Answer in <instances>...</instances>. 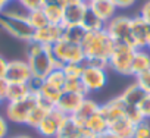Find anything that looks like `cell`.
I'll use <instances>...</instances> for the list:
<instances>
[{
  "label": "cell",
  "instance_id": "6da1fadb",
  "mask_svg": "<svg viewBox=\"0 0 150 138\" xmlns=\"http://www.w3.org/2000/svg\"><path fill=\"white\" fill-rule=\"evenodd\" d=\"M115 41L108 34V31L99 30V31H90L87 32L84 41L81 43L86 62L84 63H93L99 66L108 68V60L115 49Z\"/></svg>",
  "mask_w": 150,
  "mask_h": 138
},
{
  "label": "cell",
  "instance_id": "7a4b0ae2",
  "mask_svg": "<svg viewBox=\"0 0 150 138\" xmlns=\"http://www.w3.org/2000/svg\"><path fill=\"white\" fill-rule=\"evenodd\" d=\"M25 53H27L25 60L31 69L34 78L44 80L53 69L59 68L53 57L52 47H49V46H43L35 41H30V43H27Z\"/></svg>",
  "mask_w": 150,
  "mask_h": 138
},
{
  "label": "cell",
  "instance_id": "3957f363",
  "mask_svg": "<svg viewBox=\"0 0 150 138\" xmlns=\"http://www.w3.org/2000/svg\"><path fill=\"white\" fill-rule=\"evenodd\" d=\"M0 31L8 32L11 37L30 43L34 37V30L27 19V12L22 9H6L0 15Z\"/></svg>",
  "mask_w": 150,
  "mask_h": 138
},
{
  "label": "cell",
  "instance_id": "277c9868",
  "mask_svg": "<svg viewBox=\"0 0 150 138\" xmlns=\"http://www.w3.org/2000/svg\"><path fill=\"white\" fill-rule=\"evenodd\" d=\"M52 53H53V57L59 68H62L65 65H71V63H84L86 62L81 44L71 43L65 38H60L57 43H54L52 46Z\"/></svg>",
  "mask_w": 150,
  "mask_h": 138
},
{
  "label": "cell",
  "instance_id": "5b68a950",
  "mask_svg": "<svg viewBox=\"0 0 150 138\" xmlns=\"http://www.w3.org/2000/svg\"><path fill=\"white\" fill-rule=\"evenodd\" d=\"M109 81L108 75V68L93 65V63H84L83 66V74H81V82L84 87L86 94L90 93H99L102 91Z\"/></svg>",
  "mask_w": 150,
  "mask_h": 138
},
{
  "label": "cell",
  "instance_id": "8992f818",
  "mask_svg": "<svg viewBox=\"0 0 150 138\" xmlns=\"http://www.w3.org/2000/svg\"><path fill=\"white\" fill-rule=\"evenodd\" d=\"M146 94H147V93L134 81L132 84H129V85L118 96L119 100H121V103H122V106H124V109H125V115H127L134 123H138V122L144 120V119L141 118L140 112H138V106H140V103H141V100L144 99Z\"/></svg>",
  "mask_w": 150,
  "mask_h": 138
},
{
  "label": "cell",
  "instance_id": "52a82bcc",
  "mask_svg": "<svg viewBox=\"0 0 150 138\" xmlns=\"http://www.w3.org/2000/svg\"><path fill=\"white\" fill-rule=\"evenodd\" d=\"M37 104V96L30 94L25 99L16 100V101H6L5 106V116L11 123L15 125H25L27 119L31 113V110Z\"/></svg>",
  "mask_w": 150,
  "mask_h": 138
},
{
  "label": "cell",
  "instance_id": "ba28073f",
  "mask_svg": "<svg viewBox=\"0 0 150 138\" xmlns=\"http://www.w3.org/2000/svg\"><path fill=\"white\" fill-rule=\"evenodd\" d=\"M134 51L135 49L131 46L116 44L108 60V68L118 75L131 77V65H132Z\"/></svg>",
  "mask_w": 150,
  "mask_h": 138
},
{
  "label": "cell",
  "instance_id": "9c48e42d",
  "mask_svg": "<svg viewBox=\"0 0 150 138\" xmlns=\"http://www.w3.org/2000/svg\"><path fill=\"white\" fill-rule=\"evenodd\" d=\"M105 30L112 37L115 44H125V46L134 47V43L131 38V16L116 15L113 19H110L106 24Z\"/></svg>",
  "mask_w": 150,
  "mask_h": 138
},
{
  "label": "cell",
  "instance_id": "30bf717a",
  "mask_svg": "<svg viewBox=\"0 0 150 138\" xmlns=\"http://www.w3.org/2000/svg\"><path fill=\"white\" fill-rule=\"evenodd\" d=\"M5 80L9 84H28L33 80V72L27 60H22V59L9 60Z\"/></svg>",
  "mask_w": 150,
  "mask_h": 138
},
{
  "label": "cell",
  "instance_id": "8fae6325",
  "mask_svg": "<svg viewBox=\"0 0 150 138\" xmlns=\"http://www.w3.org/2000/svg\"><path fill=\"white\" fill-rule=\"evenodd\" d=\"M65 115L57 110L56 107L49 110L46 118L41 120V123L37 126V134L41 137V138H56L59 131H60V126L65 120Z\"/></svg>",
  "mask_w": 150,
  "mask_h": 138
},
{
  "label": "cell",
  "instance_id": "7c38bea8",
  "mask_svg": "<svg viewBox=\"0 0 150 138\" xmlns=\"http://www.w3.org/2000/svg\"><path fill=\"white\" fill-rule=\"evenodd\" d=\"M131 38L135 49H147L150 40V25L141 15L131 18Z\"/></svg>",
  "mask_w": 150,
  "mask_h": 138
},
{
  "label": "cell",
  "instance_id": "4fadbf2b",
  "mask_svg": "<svg viewBox=\"0 0 150 138\" xmlns=\"http://www.w3.org/2000/svg\"><path fill=\"white\" fill-rule=\"evenodd\" d=\"M88 5L86 0H68L66 5L63 6V24L66 25H80L83 22L84 13L87 11Z\"/></svg>",
  "mask_w": 150,
  "mask_h": 138
},
{
  "label": "cell",
  "instance_id": "5bb4252c",
  "mask_svg": "<svg viewBox=\"0 0 150 138\" xmlns=\"http://www.w3.org/2000/svg\"><path fill=\"white\" fill-rule=\"evenodd\" d=\"M87 96L81 93H72V91H63L56 103V109L60 110L65 116H72L78 110L81 103L84 101Z\"/></svg>",
  "mask_w": 150,
  "mask_h": 138
},
{
  "label": "cell",
  "instance_id": "9a60e30c",
  "mask_svg": "<svg viewBox=\"0 0 150 138\" xmlns=\"http://www.w3.org/2000/svg\"><path fill=\"white\" fill-rule=\"evenodd\" d=\"M63 35V27L60 25H53V24H47L46 27L35 30L34 31V37L33 41L43 44V46H49L52 47L54 43H57Z\"/></svg>",
  "mask_w": 150,
  "mask_h": 138
},
{
  "label": "cell",
  "instance_id": "2e32d148",
  "mask_svg": "<svg viewBox=\"0 0 150 138\" xmlns=\"http://www.w3.org/2000/svg\"><path fill=\"white\" fill-rule=\"evenodd\" d=\"M87 5L105 24H108L110 19H113L118 12L116 6L110 0H93V2H87Z\"/></svg>",
  "mask_w": 150,
  "mask_h": 138
},
{
  "label": "cell",
  "instance_id": "e0dca14e",
  "mask_svg": "<svg viewBox=\"0 0 150 138\" xmlns=\"http://www.w3.org/2000/svg\"><path fill=\"white\" fill-rule=\"evenodd\" d=\"M86 135L87 131L80 122H77L72 116H66L56 138H83Z\"/></svg>",
  "mask_w": 150,
  "mask_h": 138
},
{
  "label": "cell",
  "instance_id": "ac0fdd59",
  "mask_svg": "<svg viewBox=\"0 0 150 138\" xmlns=\"http://www.w3.org/2000/svg\"><path fill=\"white\" fill-rule=\"evenodd\" d=\"M146 71H150V50L149 49H135L132 65H131V77H137Z\"/></svg>",
  "mask_w": 150,
  "mask_h": 138
},
{
  "label": "cell",
  "instance_id": "d6986e66",
  "mask_svg": "<svg viewBox=\"0 0 150 138\" xmlns=\"http://www.w3.org/2000/svg\"><path fill=\"white\" fill-rule=\"evenodd\" d=\"M99 110H100V104H99L96 100H93V99H90V97L87 96V97L84 99V101L81 103V106L78 107V110L72 115V118L84 126V123H86L91 116H94Z\"/></svg>",
  "mask_w": 150,
  "mask_h": 138
},
{
  "label": "cell",
  "instance_id": "ffe728a7",
  "mask_svg": "<svg viewBox=\"0 0 150 138\" xmlns=\"http://www.w3.org/2000/svg\"><path fill=\"white\" fill-rule=\"evenodd\" d=\"M134 126H135V123L128 116H122V118L115 119L113 122L109 123V131L116 134L119 138H131Z\"/></svg>",
  "mask_w": 150,
  "mask_h": 138
},
{
  "label": "cell",
  "instance_id": "44dd1931",
  "mask_svg": "<svg viewBox=\"0 0 150 138\" xmlns=\"http://www.w3.org/2000/svg\"><path fill=\"white\" fill-rule=\"evenodd\" d=\"M84 129L87 131V134H91V135H102L105 134L108 129H109V125L106 122V119L103 118V115L100 113V110L91 116L86 123H84Z\"/></svg>",
  "mask_w": 150,
  "mask_h": 138
},
{
  "label": "cell",
  "instance_id": "7402d4cb",
  "mask_svg": "<svg viewBox=\"0 0 150 138\" xmlns=\"http://www.w3.org/2000/svg\"><path fill=\"white\" fill-rule=\"evenodd\" d=\"M87 30L80 24V25H66L63 27V35L62 38L71 41V43H77V44H81L87 35Z\"/></svg>",
  "mask_w": 150,
  "mask_h": 138
},
{
  "label": "cell",
  "instance_id": "603a6c76",
  "mask_svg": "<svg viewBox=\"0 0 150 138\" xmlns=\"http://www.w3.org/2000/svg\"><path fill=\"white\" fill-rule=\"evenodd\" d=\"M30 94H33V93H31L28 84H9L5 100L6 101H16V100L28 97Z\"/></svg>",
  "mask_w": 150,
  "mask_h": 138
},
{
  "label": "cell",
  "instance_id": "cb8c5ba5",
  "mask_svg": "<svg viewBox=\"0 0 150 138\" xmlns=\"http://www.w3.org/2000/svg\"><path fill=\"white\" fill-rule=\"evenodd\" d=\"M81 25L90 32V31H99V30H103L105 27H106V24L90 9V8H87V11H86V13H84V18H83V22H81Z\"/></svg>",
  "mask_w": 150,
  "mask_h": 138
},
{
  "label": "cell",
  "instance_id": "d4e9b609",
  "mask_svg": "<svg viewBox=\"0 0 150 138\" xmlns=\"http://www.w3.org/2000/svg\"><path fill=\"white\" fill-rule=\"evenodd\" d=\"M49 110H52V109H47V107H44L43 104H40V103L37 101L35 107L31 110V113H30V116H28V119H27L25 126L33 128V129H37V126H38V125L41 123V120L46 118V115H47Z\"/></svg>",
  "mask_w": 150,
  "mask_h": 138
},
{
  "label": "cell",
  "instance_id": "484cf974",
  "mask_svg": "<svg viewBox=\"0 0 150 138\" xmlns=\"http://www.w3.org/2000/svg\"><path fill=\"white\" fill-rule=\"evenodd\" d=\"M43 12L49 21V24L53 25H60L63 24V6H57V5H44Z\"/></svg>",
  "mask_w": 150,
  "mask_h": 138
},
{
  "label": "cell",
  "instance_id": "4316f807",
  "mask_svg": "<svg viewBox=\"0 0 150 138\" xmlns=\"http://www.w3.org/2000/svg\"><path fill=\"white\" fill-rule=\"evenodd\" d=\"M27 19L30 22V25L33 27V30H40L43 27H46L49 24L43 9H37V11H31V12H27Z\"/></svg>",
  "mask_w": 150,
  "mask_h": 138
},
{
  "label": "cell",
  "instance_id": "83f0119b",
  "mask_svg": "<svg viewBox=\"0 0 150 138\" xmlns=\"http://www.w3.org/2000/svg\"><path fill=\"white\" fill-rule=\"evenodd\" d=\"M44 81L47 84H50V85H53V87H56V88H59V90L63 91L65 82H66V77H65L63 71H62V68H56V69H53V71L44 78Z\"/></svg>",
  "mask_w": 150,
  "mask_h": 138
},
{
  "label": "cell",
  "instance_id": "f1b7e54d",
  "mask_svg": "<svg viewBox=\"0 0 150 138\" xmlns=\"http://www.w3.org/2000/svg\"><path fill=\"white\" fill-rule=\"evenodd\" d=\"M83 66H84V63H71V65L62 66V71H63L66 80H81Z\"/></svg>",
  "mask_w": 150,
  "mask_h": 138
},
{
  "label": "cell",
  "instance_id": "f546056e",
  "mask_svg": "<svg viewBox=\"0 0 150 138\" xmlns=\"http://www.w3.org/2000/svg\"><path fill=\"white\" fill-rule=\"evenodd\" d=\"M131 138H150V120H141L135 123Z\"/></svg>",
  "mask_w": 150,
  "mask_h": 138
},
{
  "label": "cell",
  "instance_id": "4dcf8cb0",
  "mask_svg": "<svg viewBox=\"0 0 150 138\" xmlns=\"http://www.w3.org/2000/svg\"><path fill=\"white\" fill-rule=\"evenodd\" d=\"M18 3H19L21 9L25 12H31V11L44 8V0H18Z\"/></svg>",
  "mask_w": 150,
  "mask_h": 138
},
{
  "label": "cell",
  "instance_id": "1f68e13d",
  "mask_svg": "<svg viewBox=\"0 0 150 138\" xmlns=\"http://www.w3.org/2000/svg\"><path fill=\"white\" fill-rule=\"evenodd\" d=\"M63 91H72V93H81V94H86L81 80H66ZM86 96H87V94H86Z\"/></svg>",
  "mask_w": 150,
  "mask_h": 138
},
{
  "label": "cell",
  "instance_id": "d6a6232c",
  "mask_svg": "<svg viewBox=\"0 0 150 138\" xmlns=\"http://www.w3.org/2000/svg\"><path fill=\"white\" fill-rule=\"evenodd\" d=\"M135 82H137L147 94H150V71H146V72L137 75V77H135Z\"/></svg>",
  "mask_w": 150,
  "mask_h": 138
},
{
  "label": "cell",
  "instance_id": "836d02e7",
  "mask_svg": "<svg viewBox=\"0 0 150 138\" xmlns=\"http://www.w3.org/2000/svg\"><path fill=\"white\" fill-rule=\"evenodd\" d=\"M138 112H140L143 119L150 120V94L144 96V99L141 100V103L138 106Z\"/></svg>",
  "mask_w": 150,
  "mask_h": 138
},
{
  "label": "cell",
  "instance_id": "e575fe53",
  "mask_svg": "<svg viewBox=\"0 0 150 138\" xmlns=\"http://www.w3.org/2000/svg\"><path fill=\"white\" fill-rule=\"evenodd\" d=\"M110 2L116 6L118 11H127V9L134 8L138 0H110Z\"/></svg>",
  "mask_w": 150,
  "mask_h": 138
},
{
  "label": "cell",
  "instance_id": "d590c367",
  "mask_svg": "<svg viewBox=\"0 0 150 138\" xmlns=\"http://www.w3.org/2000/svg\"><path fill=\"white\" fill-rule=\"evenodd\" d=\"M9 134V120L5 115H0V138H8Z\"/></svg>",
  "mask_w": 150,
  "mask_h": 138
},
{
  "label": "cell",
  "instance_id": "8d00e7d4",
  "mask_svg": "<svg viewBox=\"0 0 150 138\" xmlns=\"http://www.w3.org/2000/svg\"><path fill=\"white\" fill-rule=\"evenodd\" d=\"M140 15L147 21V24L150 25V0H147V2L141 6V11H140ZM147 49L150 50V40H149V46H147Z\"/></svg>",
  "mask_w": 150,
  "mask_h": 138
},
{
  "label": "cell",
  "instance_id": "74e56055",
  "mask_svg": "<svg viewBox=\"0 0 150 138\" xmlns=\"http://www.w3.org/2000/svg\"><path fill=\"white\" fill-rule=\"evenodd\" d=\"M8 87H9V82H8L5 78H0V97H2V99L6 97ZM5 101H6V100H5Z\"/></svg>",
  "mask_w": 150,
  "mask_h": 138
},
{
  "label": "cell",
  "instance_id": "f35d334b",
  "mask_svg": "<svg viewBox=\"0 0 150 138\" xmlns=\"http://www.w3.org/2000/svg\"><path fill=\"white\" fill-rule=\"evenodd\" d=\"M8 62L2 54H0V78H5V74H6V69H8Z\"/></svg>",
  "mask_w": 150,
  "mask_h": 138
},
{
  "label": "cell",
  "instance_id": "ab89813d",
  "mask_svg": "<svg viewBox=\"0 0 150 138\" xmlns=\"http://www.w3.org/2000/svg\"><path fill=\"white\" fill-rule=\"evenodd\" d=\"M68 0H44V5H57V6H65Z\"/></svg>",
  "mask_w": 150,
  "mask_h": 138
},
{
  "label": "cell",
  "instance_id": "60d3db41",
  "mask_svg": "<svg viewBox=\"0 0 150 138\" xmlns=\"http://www.w3.org/2000/svg\"><path fill=\"white\" fill-rule=\"evenodd\" d=\"M11 2H12V0H0V15H2L8 9V6H9Z\"/></svg>",
  "mask_w": 150,
  "mask_h": 138
},
{
  "label": "cell",
  "instance_id": "b9f144b4",
  "mask_svg": "<svg viewBox=\"0 0 150 138\" xmlns=\"http://www.w3.org/2000/svg\"><path fill=\"white\" fill-rule=\"evenodd\" d=\"M100 137H102V138H119L116 134H113V132H112V131H109V129H108L105 134H102Z\"/></svg>",
  "mask_w": 150,
  "mask_h": 138
},
{
  "label": "cell",
  "instance_id": "7bdbcfd3",
  "mask_svg": "<svg viewBox=\"0 0 150 138\" xmlns=\"http://www.w3.org/2000/svg\"><path fill=\"white\" fill-rule=\"evenodd\" d=\"M9 138H33V137L28 135V134H18V135H13V137H9Z\"/></svg>",
  "mask_w": 150,
  "mask_h": 138
},
{
  "label": "cell",
  "instance_id": "ee69618b",
  "mask_svg": "<svg viewBox=\"0 0 150 138\" xmlns=\"http://www.w3.org/2000/svg\"><path fill=\"white\" fill-rule=\"evenodd\" d=\"M3 101H5V99H2V97H0V104H2Z\"/></svg>",
  "mask_w": 150,
  "mask_h": 138
},
{
  "label": "cell",
  "instance_id": "f6af8a7d",
  "mask_svg": "<svg viewBox=\"0 0 150 138\" xmlns=\"http://www.w3.org/2000/svg\"><path fill=\"white\" fill-rule=\"evenodd\" d=\"M87 2H93V0H87Z\"/></svg>",
  "mask_w": 150,
  "mask_h": 138
},
{
  "label": "cell",
  "instance_id": "bcb514c9",
  "mask_svg": "<svg viewBox=\"0 0 150 138\" xmlns=\"http://www.w3.org/2000/svg\"><path fill=\"white\" fill-rule=\"evenodd\" d=\"M86 2H87V0H86Z\"/></svg>",
  "mask_w": 150,
  "mask_h": 138
}]
</instances>
